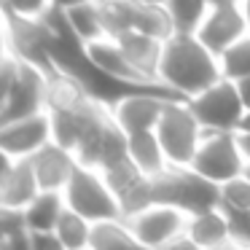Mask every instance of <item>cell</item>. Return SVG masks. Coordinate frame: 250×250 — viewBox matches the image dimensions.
Masks as SVG:
<instances>
[{
  "instance_id": "6da1fadb",
  "label": "cell",
  "mask_w": 250,
  "mask_h": 250,
  "mask_svg": "<svg viewBox=\"0 0 250 250\" xmlns=\"http://www.w3.org/2000/svg\"><path fill=\"white\" fill-rule=\"evenodd\" d=\"M223 76L221 57L207 49L194 33H172L164 38L159 78L183 97H194Z\"/></svg>"
},
{
  "instance_id": "7a4b0ae2",
  "label": "cell",
  "mask_w": 250,
  "mask_h": 250,
  "mask_svg": "<svg viewBox=\"0 0 250 250\" xmlns=\"http://www.w3.org/2000/svg\"><path fill=\"white\" fill-rule=\"evenodd\" d=\"M0 81H3L0 124L14 121V119H24V116H33V113H43L46 110L49 70H43V67L33 65L27 60H19L17 54H11L6 49L3 67H0Z\"/></svg>"
},
{
  "instance_id": "3957f363",
  "label": "cell",
  "mask_w": 250,
  "mask_h": 250,
  "mask_svg": "<svg viewBox=\"0 0 250 250\" xmlns=\"http://www.w3.org/2000/svg\"><path fill=\"white\" fill-rule=\"evenodd\" d=\"M151 194L153 205H172L188 215L221 205V183L205 178L194 167L169 164L159 175H151Z\"/></svg>"
},
{
  "instance_id": "277c9868",
  "label": "cell",
  "mask_w": 250,
  "mask_h": 250,
  "mask_svg": "<svg viewBox=\"0 0 250 250\" xmlns=\"http://www.w3.org/2000/svg\"><path fill=\"white\" fill-rule=\"evenodd\" d=\"M156 135L162 140L164 151H167L169 164L175 167H191L196 156L202 137H205V126L196 119L194 108L188 105V97H172L164 105V113L156 124Z\"/></svg>"
},
{
  "instance_id": "5b68a950",
  "label": "cell",
  "mask_w": 250,
  "mask_h": 250,
  "mask_svg": "<svg viewBox=\"0 0 250 250\" xmlns=\"http://www.w3.org/2000/svg\"><path fill=\"white\" fill-rule=\"evenodd\" d=\"M188 105L194 108L205 132H237L248 113L237 81L226 76H221L210 86L196 92L194 97H188Z\"/></svg>"
},
{
  "instance_id": "8992f818",
  "label": "cell",
  "mask_w": 250,
  "mask_h": 250,
  "mask_svg": "<svg viewBox=\"0 0 250 250\" xmlns=\"http://www.w3.org/2000/svg\"><path fill=\"white\" fill-rule=\"evenodd\" d=\"M3 30H6V49L19 60H27L43 70H54L51 65V27L49 17H24L11 8H3Z\"/></svg>"
},
{
  "instance_id": "52a82bcc",
  "label": "cell",
  "mask_w": 250,
  "mask_h": 250,
  "mask_svg": "<svg viewBox=\"0 0 250 250\" xmlns=\"http://www.w3.org/2000/svg\"><path fill=\"white\" fill-rule=\"evenodd\" d=\"M65 199L73 210L86 215L89 221H103V218H116L121 215V205L116 194L110 191L103 169L78 164L73 178L65 186Z\"/></svg>"
},
{
  "instance_id": "ba28073f",
  "label": "cell",
  "mask_w": 250,
  "mask_h": 250,
  "mask_svg": "<svg viewBox=\"0 0 250 250\" xmlns=\"http://www.w3.org/2000/svg\"><path fill=\"white\" fill-rule=\"evenodd\" d=\"M191 167L215 183H226L239 175L245 169V159L237 146V132H205Z\"/></svg>"
},
{
  "instance_id": "9c48e42d",
  "label": "cell",
  "mask_w": 250,
  "mask_h": 250,
  "mask_svg": "<svg viewBox=\"0 0 250 250\" xmlns=\"http://www.w3.org/2000/svg\"><path fill=\"white\" fill-rule=\"evenodd\" d=\"M172 97H183L169 86H156V89H140L132 92L126 97H121L119 103L110 108L113 119L124 126L126 132H146V129H156L159 119L164 113V105Z\"/></svg>"
},
{
  "instance_id": "30bf717a",
  "label": "cell",
  "mask_w": 250,
  "mask_h": 250,
  "mask_svg": "<svg viewBox=\"0 0 250 250\" xmlns=\"http://www.w3.org/2000/svg\"><path fill=\"white\" fill-rule=\"evenodd\" d=\"M248 33L250 30H248V17H245L242 0H212L205 22L196 30L199 41L207 49L215 51L218 57Z\"/></svg>"
},
{
  "instance_id": "8fae6325",
  "label": "cell",
  "mask_w": 250,
  "mask_h": 250,
  "mask_svg": "<svg viewBox=\"0 0 250 250\" xmlns=\"http://www.w3.org/2000/svg\"><path fill=\"white\" fill-rule=\"evenodd\" d=\"M140 248H169L175 237L186 231L188 212L172 205H151L148 210L126 218Z\"/></svg>"
},
{
  "instance_id": "7c38bea8",
  "label": "cell",
  "mask_w": 250,
  "mask_h": 250,
  "mask_svg": "<svg viewBox=\"0 0 250 250\" xmlns=\"http://www.w3.org/2000/svg\"><path fill=\"white\" fill-rule=\"evenodd\" d=\"M51 140H54V135H51L49 110L0 124V151H3V156L30 159Z\"/></svg>"
},
{
  "instance_id": "4fadbf2b",
  "label": "cell",
  "mask_w": 250,
  "mask_h": 250,
  "mask_svg": "<svg viewBox=\"0 0 250 250\" xmlns=\"http://www.w3.org/2000/svg\"><path fill=\"white\" fill-rule=\"evenodd\" d=\"M41 180L35 175L33 159L3 156L0 169V207H27L41 194Z\"/></svg>"
},
{
  "instance_id": "5bb4252c",
  "label": "cell",
  "mask_w": 250,
  "mask_h": 250,
  "mask_svg": "<svg viewBox=\"0 0 250 250\" xmlns=\"http://www.w3.org/2000/svg\"><path fill=\"white\" fill-rule=\"evenodd\" d=\"M33 167H35V175L41 180V188L46 191H65L67 180L73 178L76 167L81 162L76 159V153L70 148L60 146L57 140L46 143L38 153H33Z\"/></svg>"
},
{
  "instance_id": "9a60e30c",
  "label": "cell",
  "mask_w": 250,
  "mask_h": 250,
  "mask_svg": "<svg viewBox=\"0 0 250 250\" xmlns=\"http://www.w3.org/2000/svg\"><path fill=\"white\" fill-rule=\"evenodd\" d=\"M86 51L94 60V65L103 67L105 73H110L113 78H121V81H129V83H143V86L162 83V81L148 78L143 70H137V67L132 65V60L126 57V51L121 49V43L116 38H110V35H103V38H97V41H89Z\"/></svg>"
},
{
  "instance_id": "2e32d148",
  "label": "cell",
  "mask_w": 250,
  "mask_h": 250,
  "mask_svg": "<svg viewBox=\"0 0 250 250\" xmlns=\"http://www.w3.org/2000/svg\"><path fill=\"white\" fill-rule=\"evenodd\" d=\"M186 231H188L191 242L196 248H223V245H234L231 229H229V218H226L221 205L188 215Z\"/></svg>"
},
{
  "instance_id": "e0dca14e",
  "label": "cell",
  "mask_w": 250,
  "mask_h": 250,
  "mask_svg": "<svg viewBox=\"0 0 250 250\" xmlns=\"http://www.w3.org/2000/svg\"><path fill=\"white\" fill-rule=\"evenodd\" d=\"M116 41L121 43V49L126 51V57L132 60V65H135L137 70H143L148 78H153V81H162V78H159V65H162L164 38L143 33V30H129V33L119 35Z\"/></svg>"
},
{
  "instance_id": "ac0fdd59",
  "label": "cell",
  "mask_w": 250,
  "mask_h": 250,
  "mask_svg": "<svg viewBox=\"0 0 250 250\" xmlns=\"http://www.w3.org/2000/svg\"><path fill=\"white\" fill-rule=\"evenodd\" d=\"M129 156L146 175H159L162 169L169 167L167 151H164L162 140H159L156 129L146 132H132L129 135Z\"/></svg>"
},
{
  "instance_id": "d6986e66",
  "label": "cell",
  "mask_w": 250,
  "mask_h": 250,
  "mask_svg": "<svg viewBox=\"0 0 250 250\" xmlns=\"http://www.w3.org/2000/svg\"><path fill=\"white\" fill-rule=\"evenodd\" d=\"M92 250H113V248H140L137 237L132 231L129 221L124 215L116 218H103L92 223V237H89Z\"/></svg>"
},
{
  "instance_id": "ffe728a7",
  "label": "cell",
  "mask_w": 250,
  "mask_h": 250,
  "mask_svg": "<svg viewBox=\"0 0 250 250\" xmlns=\"http://www.w3.org/2000/svg\"><path fill=\"white\" fill-rule=\"evenodd\" d=\"M65 207H67L65 191H46L43 188L24 207V215H27L30 229H54Z\"/></svg>"
},
{
  "instance_id": "44dd1931",
  "label": "cell",
  "mask_w": 250,
  "mask_h": 250,
  "mask_svg": "<svg viewBox=\"0 0 250 250\" xmlns=\"http://www.w3.org/2000/svg\"><path fill=\"white\" fill-rule=\"evenodd\" d=\"M212 0H164V8L172 22V33H194L202 27Z\"/></svg>"
},
{
  "instance_id": "7402d4cb",
  "label": "cell",
  "mask_w": 250,
  "mask_h": 250,
  "mask_svg": "<svg viewBox=\"0 0 250 250\" xmlns=\"http://www.w3.org/2000/svg\"><path fill=\"white\" fill-rule=\"evenodd\" d=\"M92 223L86 215H81L78 210H73L70 205L62 210L60 221H57L54 231L60 234L65 250H83L89 248V237H92Z\"/></svg>"
},
{
  "instance_id": "603a6c76",
  "label": "cell",
  "mask_w": 250,
  "mask_h": 250,
  "mask_svg": "<svg viewBox=\"0 0 250 250\" xmlns=\"http://www.w3.org/2000/svg\"><path fill=\"white\" fill-rule=\"evenodd\" d=\"M65 17H67V22H70V27L76 30L86 43L105 35L97 0H92V3H81V6H73V8H65Z\"/></svg>"
},
{
  "instance_id": "cb8c5ba5",
  "label": "cell",
  "mask_w": 250,
  "mask_h": 250,
  "mask_svg": "<svg viewBox=\"0 0 250 250\" xmlns=\"http://www.w3.org/2000/svg\"><path fill=\"white\" fill-rule=\"evenodd\" d=\"M129 159V132L113 119V113L108 116L105 124V137H103V159H100V169H108L113 164Z\"/></svg>"
},
{
  "instance_id": "d4e9b609",
  "label": "cell",
  "mask_w": 250,
  "mask_h": 250,
  "mask_svg": "<svg viewBox=\"0 0 250 250\" xmlns=\"http://www.w3.org/2000/svg\"><path fill=\"white\" fill-rule=\"evenodd\" d=\"M221 70L226 78H234V81L250 76V33L242 35L237 43H231L221 54Z\"/></svg>"
},
{
  "instance_id": "484cf974",
  "label": "cell",
  "mask_w": 250,
  "mask_h": 250,
  "mask_svg": "<svg viewBox=\"0 0 250 250\" xmlns=\"http://www.w3.org/2000/svg\"><path fill=\"white\" fill-rule=\"evenodd\" d=\"M221 205L250 210V178L245 172H239L234 178H229L226 183H221Z\"/></svg>"
},
{
  "instance_id": "4316f807",
  "label": "cell",
  "mask_w": 250,
  "mask_h": 250,
  "mask_svg": "<svg viewBox=\"0 0 250 250\" xmlns=\"http://www.w3.org/2000/svg\"><path fill=\"white\" fill-rule=\"evenodd\" d=\"M223 212L229 218V229H231V239L234 245H250V210L242 207H226L221 205Z\"/></svg>"
},
{
  "instance_id": "83f0119b",
  "label": "cell",
  "mask_w": 250,
  "mask_h": 250,
  "mask_svg": "<svg viewBox=\"0 0 250 250\" xmlns=\"http://www.w3.org/2000/svg\"><path fill=\"white\" fill-rule=\"evenodd\" d=\"M51 6V0H3V8H11L24 17H46Z\"/></svg>"
},
{
  "instance_id": "f1b7e54d",
  "label": "cell",
  "mask_w": 250,
  "mask_h": 250,
  "mask_svg": "<svg viewBox=\"0 0 250 250\" xmlns=\"http://www.w3.org/2000/svg\"><path fill=\"white\" fill-rule=\"evenodd\" d=\"M30 250H65L54 229H30Z\"/></svg>"
},
{
  "instance_id": "f546056e",
  "label": "cell",
  "mask_w": 250,
  "mask_h": 250,
  "mask_svg": "<svg viewBox=\"0 0 250 250\" xmlns=\"http://www.w3.org/2000/svg\"><path fill=\"white\" fill-rule=\"evenodd\" d=\"M237 146L242 151L245 164H250V129H237Z\"/></svg>"
},
{
  "instance_id": "4dcf8cb0",
  "label": "cell",
  "mask_w": 250,
  "mask_h": 250,
  "mask_svg": "<svg viewBox=\"0 0 250 250\" xmlns=\"http://www.w3.org/2000/svg\"><path fill=\"white\" fill-rule=\"evenodd\" d=\"M237 89H239V94H242V103H245V108L250 110V76L239 78V81H237Z\"/></svg>"
},
{
  "instance_id": "1f68e13d",
  "label": "cell",
  "mask_w": 250,
  "mask_h": 250,
  "mask_svg": "<svg viewBox=\"0 0 250 250\" xmlns=\"http://www.w3.org/2000/svg\"><path fill=\"white\" fill-rule=\"evenodd\" d=\"M57 8H73V6H81V3H92V0H51Z\"/></svg>"
},
{
  "instance_id": "d6a6232c",
  "label": "cell",
  "mask_w": 250,
  "mask_h": 250,
  "mask_svg": "<svg viewBox=\"0 0 250 250\" xmlns=\"http://www.w3.org/2000/svg\"><path fill=\"white\" fill-rule=\"evenodd\" d=\"M242 8H245V17H248V30H250V0H242Z\"/></svg>"
},
{
  "instance_id": "836d02e7",
  "label": "cell",
  "mask_w": 250,
  "mask_h": 250,
  "mask_svg": "<svg viewBox=\"0 0 250 250\" xmlns=\"http://www.w3.org/2000/svg\"><path fill=\"white\" fill-rule=\"evenodd\" d=\"M239 129H250V110L245 113V119H242V124H239Z\"/></svg>"
},
{
  "instance_id": "e575fe53",
  "label": "cell",
  "mask_w": 250,
  "mask_h": 250,
  "mask_svg": "<svg viewBox=\"0 0 250 250\" xmlns=\"http://www.w3.org/2000/svg\"><path fill=\"white\" fill-rule=\"evenodd\" d=\"M140 3H153V6H164V0H140Z\"/></svg>"
},
{
  "instance_id": "d590c367",
  "label": "cell",
  "mask_w": 250,
  "mask_h": 250,
  "mask_svg": "<svg viewBox=\"0 0 250 250\" xmlns=\"http://www.w3.org/2000/svg\"><path fill=\"white\" fill-rule=\"evenodd\" d=\"M242 172H245V175H248V178H250V164H245V169H242Z\"/></svg>"
}]
</instances>
